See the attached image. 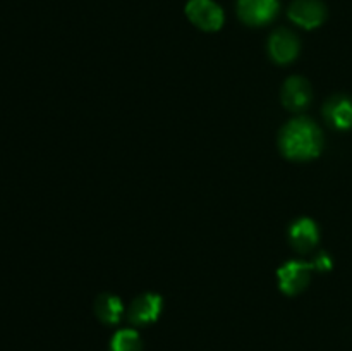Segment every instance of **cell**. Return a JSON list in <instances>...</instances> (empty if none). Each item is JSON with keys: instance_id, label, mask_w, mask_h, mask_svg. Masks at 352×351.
<instances>
[{"instance_id": "obj_5", "label": "cell", "mask_w": 352, "mask_h": 351, "mask_svg": "<svg viewBox=\"0 0 352 351\" xmlns=\"http://www.w3.org/2000/svg\"><path fill=\"white\" fill-rule=\"evenodd\" d=\"M313 265L301 264V262H289L278 270V282L285 295H298L308 286L309 270Z\"/></svg>"}, {"instance_id": "obj_3", "label": "cell", "mask_w": 352, "mask_h": 351, "mask_svg": "<svg viewBox=\"0 0 352 351\" xmlns=\"http://www.w3.org/2000/svg\"><path fill=\"white\" fill-rule=\"evenodd\" d=\"M278 0H239L237 14L241 21L251 26L267 24L277 16Z\"/></svg>"}, {"instance_id": "obj_4", "label": "cell", "mask_w": 352, "mask_h": 351, "mask_svg": "<svg viewBox=\"0 0 352 351\" xmlns=\"http://www.w3.org/2000/svg\"><path fill=\"white\" fill-rule=\"evenodd\" d=\"M327 10L320 0H294L289 7V17L306 30L320 26L325 21Z\"/></svg>"}, {"instance_id": "obj_10", "label": "cell", "mask_w": 352, "mask_h": 351, "mask_svg": "<svg viewBox=\"0 0 352 351\" xmlns=\"http://www.w3.org/2000/svg\"><path fill=\"white\" fill-rule=\"evenodd\" d=\"M325 117L332 126L339 129L352 127V100L346 96H333L325 105Z\"/></svg>"}, {"instance_id": "obj_9", "label": "cell", "mask_w": 352, "mask_h": 351, "mask_svg": "<svg viewBox=\"0 0 352 351\" xmlns=\"http://www.w3.org/2000/svg\"><path fill=\"white\" fill-rule=\"evenodd\" d=\"M289 236H291V243L294 244L296 250L308 251L318 243V227L313 220L299 219L292 224Z\"/></svg>"}, {"instance_id": "obj_2", "label": "cell", "mask_w": 352, "mask_h": 351, "mask_svg": "<svg viewBox=\"0 0 352 351\" xmlns=\"http://www.w3.org/2000/svg\"><path fill=\"white\" fill-rule=\"evenodd\" d=\"M186 14L203 31H217L223 24V12L213 0H189Z\"/></svg>"}, {"instance_id": "obj_8", "label": "cell", "mask_w": 352, "mask_h": 351, "mask_svg": "<svg viewBox=\"0 0 352 351\" xmlns=\"http://www.w3.org/2000/svg\"><path fill=\"white\" fill-rule=\"evenodd\" d=\"M162 308V298L158 295H148L140 296L131 303L129 308V320L138 326H144V323L153 322L158 317Z\"/></svg>"}, {"instance_id": "obj_12", "label": "cell", "mask_w": 352, "mask_h": 351, "mask_svg": "<svg viewBox=\"0 0 352 351\" xmlns=\"http://www.w3.org/2000/svg\"><path fill=\"white\" fill-rule=\"evenodd\" d=\"M110 348L112 351H141L143 344H141L140 334L136 330L124 329L113 336Z\"/></svg>"}, {"instance_id": "obj_1", "label": "cell", "mask_w": 352, "mask_h": 351, "mask_svg": "<svg viewBox=\"0 0 352 351\" xmlns=\"http://www.w3.org/2000/svg\"><path fill=\"white\" fill-rule=\"evenodd\" d=\"M280 150L292 160H309L322 151V131L309 119H294L280 131Z\"/></svg>"}, {"instance_id": "obj_7", "label": "cell", "mask_w": 352, "mask_h": 351, "mask_svg": "<svg viewBox=\"0 0 352 351\" xmlns=\"http://www.w3.org/2000/svg\"><path fill=\"white\" fill-rule=\"evenodd\" d=\"M282 102L289 110H302L311 102V86L305 78L287 79L282 88Z\"/></svg>"}, {"instance_id": "obj_6", "label": "cell", "mask_w": 352, "mask_h": 351, "mask_svg": "<svg viewBox=\"0 0 352 351\" xmlns=\"http://www.w3.org/2000/svg\"><path fill=\"white\" fill-rule=\"evenodd\" d=\"M268 52L278 64H287V62L294 61L299 52L298 36L289 30L275 31L268 41Z\"/></svg>"}, {"instance_id": "obj_11", "label": "cell", "mask_w": 352, "mask_h": 351, "mask_svg": "<svg viewBox=\"0 0 352 351\" xmlns=\"http://www.w3.org/2000/svg\"><path fill=\"white\" fill-rule=\"evenodd\" d=\"M95 312L98 319L105 323H117L122 317L124 306L117 296L102 295L95 301Z\"/></svg>"}]
</instances>
